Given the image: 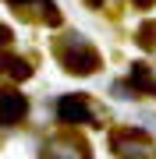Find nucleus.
Listing matches in <instances>:
<instances>
[{
	"mask_svg": "<svg viewBox=\"0 0 156 159\" xmlns=\"http://www.w3.org/2000/svg\"><path fill=\"white\" fill-rule=\"evenodd\" d=\"M53 53H57L60 67L68 71V74H96L99 67H103L99 50L89 39H82V35H64V39H57Z\"/></svg>",
	"mask_w": 156,
	"mask_h": 159,
	"instance_id": "obj_1",
	"label": "nucleus"
},
{
	"mask_svg": "<svg viewBox=\"0 0 156 159\" xmlns=\"http://www.w3.org/2000/svg\"><path fill=\"white\" fill-rule=\"evenodd\" d=\"M110 145H114V152L124 156V159H145V156H153V138L145 134V131H139V127L114 131V134H110Z\"/></svg>",
	"mask_w": 156,
	"mask_h": 159,
	"instance_id": "obj_2",
	"label": "nucleus"
},
{
	"mask_svg": "<svg viewBox=\"0 0 156 159\" xmlns=\"http://www.w3.org/2000/svg\"><path fill=\"white\" fill-rule=\"evenodd\" d=\"M57 117H60V124H78V127L92 124L96 127V110L82 92H64L57 99Z\"/></svg>",
	"mask_w": 156,
	"mask_h": 159,
	"instance_id": "obj_3",
	"label": "nucleus"
},
{
	"mask_svg": "<svg viewBox=\"0 0 156 159\" xmlns=\"http://www.w3.org/2000/svg\"><path fill=\"white\" fill-rule=\"evenodd\" d=\"M29 117V99L18 89H0V127H14Z\"/></svg>",
	"mask_w": 156,
	"mask_h": 159,
	"instance_id": "obj_4",
	"label": "nucleus"
},
{
	"mask_svg": "<svg viewBox=\"0 0 156 159\" xmlns=\"http://www.w3.org/2000/svg\"><path fill=\"white\" fill-rule=\"evenodd\" d=\"M0 71L11 74L14 81H29L32 78V64L21 60V57H0Z\"/></svg>",
	"mask_w": 156,
	"mask_h": 159,
	"instance_id": "obj_5",
	"label": "nucleus"
},
{
	"mask_svg": "<svg viewBox=\"0 0 156 159\" xmlns=\"http://www.w3.org/2000/svg\"><path fill=\"white\" fill-rule=\"evenodd\" d=\"M11 39H14V32L7 29L4 21H0V46H11Z\"/></svg>",
	"mask_w": 156,
	"mask_h": 159,
	"instance_id": "obj_6",
	"label": "nucleus"
},
{
	"mask_svg": "<svg viewBox=\"0 0 156 159\" xmlns=\"http://www.w3.org/2000/svg\"><path fill=\"white\" fill-rule=\"evenodd\" d=\"M131 4H135V7H139V11H149V7L156 4V0H131Z\"/></svg>",
	"mask_w": 156,
	"mask_h": 159,
	"instance_id": "obj_7",
	"label": "nucleus"
},
{
	"mask_svg": "<svg viewBox=\"0 0 156 159\" xmlns=\"http://www.w3.org/2000/svg\"><path fill=\"white\" fill-rule=\"evenodd\" d=\"M11 4H14V7H25V4H32V0H11Z\"/></svg>",
	"mask_w": 156,
	"mask_h": 159,
	"instance_id": "obj_8",
	"label": "nucleus"
},
{
	"mask_svg": "<svg viewBox=\"0 0 156 159\" xmlns=\"http://www.w3.org/2000/svg\"><path fill=\"white\" fill-rule=\"evenodd\" d=\"M89 4H92V7H103V0H89Z\"/></svg>",
	"mask_w": 156,
	"mask_h": 159,
	"instance_id": "obj_9",
	"label": "nucleus"
}]
</instances>
